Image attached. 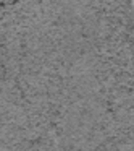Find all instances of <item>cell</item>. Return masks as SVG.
<instances>
[]
</instances>
